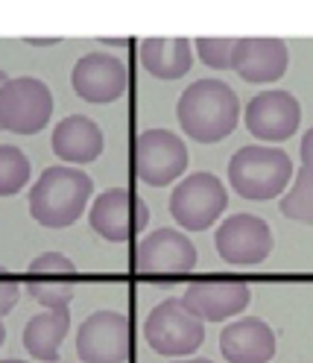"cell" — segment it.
I'll list each match as a JSON object with an SVG mask.
<instances>
[{
    "instance_id": "6da1fadb",
    "label": "cell",
    "mask_w": 313,
    "mask_h": 363,
    "mask_svg": "<svg viewBox=\"0 0 313 363\" xmlns=\"http://www.w3.org/2000/svg\"><path fill=\"white\" fill-rule=\"evenodd\" d=\"M178 126L196 144H217L237 129L240 100L220 79H196L188 85L176 106Z\"/></svg>"
},
{
    "instance_id": "7a4b0ae2",
    "label": "cell",
    "mask_w": 313,
    "mask_h": 363,
    "mask_svg": "<svg viewBox=\"0 0 313 363\" xmlns=\"http://www.w3.org/2000/svg\"><path fill=\"white\" fill-rule=\"evenodd\" d=\"M94 182L79 167H47L30 191V214L44 229H68L91 202Z\"/></svg>"
},
{
    "instance_id": "3957f363",
    "label": "cell",
    "mask_w": 313,
    "mask_h": 363,
    "mask_svg": "<svg viewBox=\"0 0 313 363\" xmlns=\"http://www.w3.org/2000/svg\"><path fill=\"white\" fill-rule=\"evenodd\" d=\"M293 176L296 170L290 155L278 147H266V144L240 147L229 162L232 188L243 199H252V202H266L281 196L290 188Z\"/></svg>"
},
{
    "instance_id": "277c9868",
    "label": "cell",
    "mask_w": 313,
    "mask_h": 363,
    "mask_svg": "<svg viewBox=\"0 0 313 363\" xmlns=\"http://www.w3.org/2000/svg\"><path fill=\"white\" fill-rule=\"evenodd\" d=\"M229 206V191L220 176L208 170H196L188 179H178V185L170 194V217L185 232H205L220 220Z\"/></svg>"
},
{
    "instance_id": "5b68a950",
    "label": "cell",
    "mask_w": 313,
    "mask_h": 363,
    "mask_svg": "<svg viewBox=\"0 0 313 363\" xmlns=\"http://www.w3.org/2000/svg\"><path fill=\"white\" fill-rule=\"evenodd\" d=\"M144 340L155 354L164 357H190L205 340V323L182 305V299L159 302L144 320Z\"/></svg>"
},
{
    "instance_id": "8992f818",
    "label": "cell",
    "mask_w": 313,
    "mask_h": 363,
    "mask_svg": "<svg viewBox=\"0 0 313 363\" xmlns=\"http://www.w3.org/2000/svg\"><path fill=\"white\" fill-rule=\"evenodd\" d=\"M53 94L35 77H15L0 88V129L35 135L50 123Z\"/></svg>"
},
{
    "instance_id": "52a82bcc",
    "label": "cell",
    "mask_w": 313,
    "mask_h": 363,
    "mask_svg": "<svg viewBox=\"0 0 313 363\" xmlns=\"http://www.w3.org/2000/svg\"><path fill=\"white\" fill-rule=\"evenodd\" d=\"M188 167V147L170 129H147L132 147V170L144 185L164 188Z\"/></svg>"
},
{
    "instance_id": "ba28073f",
    "label": "cell",
    "mask_w": 313,
    "mask_h": 363,
    "mask_svg": "<svg viewBox=\"0 0 313 363\" xmlns=\"http://www.w3.org/2000/svg\"><path fill=\"white\" fill-rule=\"evenodd\" d=\"M88 223L91 229L108 240V243H126L138 238L147 223H149V208L147 202L129 188H108L103 191L88 211Z\"/></svg>"
},
{
    "instance_id": "9c48e42d",
    "label": "cell",
    "mask_w": 313,
    "mask_h": 363,
    "mask_svg": "<svg viewBox=\"0 0 313 363\" xmlns=\"http://www.w3.org/2000/svg\"><path fill=\"white\" fill-rule=\"evenodd\" d=\"M196 246L178 229H155L135 243V269L147 279H178L196 267Z\"/></svg>"
},
{
    "instance_id": "30bf717a",
    "label": "cell",
    "mask_w": 313,
    "mask_h": 363,
    "mask_svg": "<svg viewBox=\"0 0 313 363\" xmlns=\"http://www.w3.org/2000/svg\"><path fill=\"white\" fill-rule=\"evenodd\" d=\"M217 255L234 267H255L273 252V229L258 214H232L217 225Z\"/></svg>"
},
{
    "instance_id": "8fae6325",
    "label": "cell",
    "mask_w": 313,
    "mask_h": 363,
    "mask_svg": "<svg viewBox=\"0 0 313 363\" xmlns=\"http://www.w3.org/2000/svg\"><path fill=\"white\" fill-rule=\"evenodd\" d=\"M132 352V328L120 311H94L76 331L82 363H123Z\"/></svg>"
},
{
    "instance_id": "7c38bea8",
    "label": "cell",
    "mask_w": 313,
    "mask_h": 363,
    "mask_svg": "<svg viewBox=\"0 0 313 363\" xmlns=\"http://www.w3.org/2000/svg\"><path fill=\"white\" fill-rule=\"evenodd\" d=\"M252 302V290L240 279H199L182 293V305L203 323H226Z\"/></svg>"
},
{
    "instance_id": "4fadbf2b",
    "label": "cell",
    "mask_w": 313,
    "mask_h": 363,
    "mask_svg": "<svg viewBox=\"0 0 313 363\" xmlns=\"http://www.w3.org/2000/svg\"><path fill=\"white\" fill-rule=\"evenodd\" d=\"M246 129H249L258 141L266 144H278L287 141L302 123V106L299 100L284 88H270L255 94L249 103H246L243 111Z\"/></svg>"
},
{
    "instance_id": "5bb4252c",
    "label": "cell",
    "mask_w": 313,
    "mask_h": 363,
    "mask_svg": "<svg viewBox=\"0 0 313 363\" xmlns=\"http://www.w3.org/2000/svg\"><path fill=\"white\" fill-rule=\"evenodd\" d=\"M76 267L62 252H44L27 267L24 287L38 305H44V311H68L76 296Z\"/></svg>"
},
{
    "instance_id": "9a60e30c",
    "label": "cell",
    "mask_w": 313,
    "mask_h": 363,
    "mask_svg": "<svg viewBox=\"0 0 313 363\" xmlns=\"http://www.w3.org/2000/svg\"><path fill=\"white\" fill-rule=\"evenodd\" d=\"M71 85L76 91V97L94 106H106L123 97V91L129 85V71L118 56L108 53H85L76 59L71 71Z\"/></svg>"
},
{
    "instance_id": "2e32d148",
    "label": "cell",
    "mask_w": 313,
    "mask_h": 363,
    "mask_svg": "<svg viewBox=\"0 0 313 363\" xmlns=\"http://www.w3.org/2000/svg\"><path fill=\"white\" fill-rule=\"evenodd\" d=\"M287 65H290V50L284 38H273V35L237 38L232 71L243 82H252V85L278 82L287 74Z\"/></svg>"
},
{
    "instance_id": "e0dca14e",
    "label": "cell",
    "mask_w": 313,
    "mask_h": 363,
    "mask_svg": "<svg viewBox=\"0 0 313 363\" xmlns=\"http://www.w3.org/2000/svg\"><path fill=\"white\" fill-rule=\"evenodd\" d=\"M275 349V331L258 316L232 320L220 331V352L229 363H270Z\"/></svg>"
},
{
    "instance_id": "ac0fdd59",
    "label": "cell",
    "mask_w": 313,
    "mask_h": 363,
    "mask_svg": "<svg viewBox=\"0 0 313 363\" xmlns=\"http://www.w3.org/2000/svg\"><path fill=\"white\" fill-rule=\"evenodd\" d=\"M53 152L62 158V162L71 164H91L100 158L106 138L103 129L85 115H68L64 121L56 123L53 138H50Z\"/></svg>"
},
{
    "instance_id": "d6986e66",
    "label": "cell",
    "mask_w": 313,
    "mask_h": 363,
    "mask_svg": "<svg viewBox=\"0 0 313 363\" xmlns=\"http://www.w3.org/2000/svg\"><path fill=\"white\" fill-rule=\"evenodd\" d=\"M138 59L144 71L155 79H182L193 65V44L190 38H144L138 44Z\"/></svg>"
},
{
    "instance_id": "ffe728a7",
    "label": "cell",
    "mask_w": 313,
    "mask_h": 363,
    "mask_svg": "<svg viewBox=\"0 0 313 363\" xmlns=\"http://www.w3.org/2000/svg\"><path fill=\"white\" fill-rule=\"evenodd\" d=\"M68 331H71L68 311H41L24 325V349L41 363H53Z\"/></svg>"
},
{
    "instance_id": "44dd1931",
    "label": "cell",
    "mask_w": 313,
    "mask_h": 363,
    "mask_svg": "<svg viewBox=\"0 0 313 363\" xmlns=\"http://www.w3.org/2000/svg\"><path fill=\"white\" fill-rule=\"evenodd\" d=\"M278 208L287 220H296L305 225H313V173L299 167L293 182H290L287 194L281 196Z\"/></svg>"
},
{
    "instance_id": "7402d4cb",
    "label": "cell",
    "mask_w": 313,
    "mask_h": 363,
    "mask_svg": "<svg viewBox=\"0 0 313 363\" xmlns=\"http://www.w3.org/2000/svg\"><path fill=\"white\" fill-rule=\"evenodd\" d=\"M30 176L33 167L24 150L12 144H0V196H15L18 191H24Z\"/></svg>"
},
{
    "instance_id": "603a6c76",
    "label": "cell",
    "mask_w": 313,
    "mask_h": 363,
    "mask_svg": "<svg viewBox=\"0 0 313 363\" xmlns=\"http://www.w3.org/2000/svg\"><path fill=\"white\" fill-rule=\"evenodd\" d=\"M196 56L203 59L208 67H214V71H229L232 67V56H234V48H237V38L232 35H205V38H196Z\"/></svg>"
},
{
    "instance_id": "cb8c5ba5",
    "label": "cell",
    "mask_w": 313,
    "mask_h": 363,
    "mask_svg": "<svg viewBox=\"0 0 313 363\" xmlns=\"http://www.w3.org/2000/svg\"><path fill=\"white\" fill-rule=\"evenodd\" d=\"M21 299V281L6 267H0V316L9 313Z\"/></svg>"
},
{
    "instance_id": "d4e9b609",
    "label": "cell",
    "mask_w": 313,
    "mask_h": 363,
    "mask_svg": "<svg viewBox=\"0 0 313 363\" xmlns=\"http://www.w3.org/2000/svg\"><path fill=\"white\" fill-rule=\"evenodd\" d=\"M299 155H302V167L313 173V126H310V129L305 132V138H302V150H299Z\"/></svg>"
},
{
    "instance_id": "484cf974",
    "label": "cell",
    "mask_w": 313,
    "mask_h": 363,
    "mask_svg": "<svg viewBox=\"0 0 313 363\" xmlns=\"http://www.w3.org/2000/svg\"><path fill=\"white\" fill-rule=\"evenodd\" d=\"M62 38L59 35H38V38H24V44H30V48H56V44H59Z\"/></svg>"
},
{
    "instance_id": "4316f807",
    "label": "cell",
    "mask_w": 313,
    "mask_h": 363,
    "mask_svg": "<svg viewBox=\"0 0 313 363\" xmlns=\"http://www.w3.org/2000/svg\"><path fill=\"white\" fill-rule=\"evenodd\" d=\"M173 363H214L208 357H182V360H173Z\"/></svg>"
},
{
    "instance_id": "83f0119b",
    "label": "cell",
    "mask_w": 313,
    "mask_h": 363,
    "mask_svg": "<svg viewBox=\"0 0 313 363\" xmlns=\"http://www.w3.org/2000/svg\"><path fill=\"white\" fill-rule=\"evenodd\" d=\"M100 41H103V44H126L129 38H100Z\"/></svg>"
},
{
    "instance_id": "f1b7e54d",
    "label": "cell",
    "mask_w": 313,
    "mask_h": 363,
    "mask_svg": "<svg viewBox=\"0 0 313 363\" xmlns=\"http://www.w3.org/2000/svg\"><path fill=\"white\" fill-rule=\"evenodd\" d=\"M4 340H6V325H4V320H0V346H4Z\"/></svg>"
},
{
    "instance_id": "f546056e",
    "label": "cell",
    "mask_w": 313,
    "mask_h": 363,
    "mask_svg": "<svg viewBox=\"0 0 313 363\" xmlns=\"http://www.w3.org/2000/svg\"><path fill=\"white\" fill-rule=\"evenodd\" d=\"M6 82H9V77H6V74H4V71H0V88H4V85H6Z\"/></svg>"
},
{
    "instance_id": "4dcf8cb0",
    "label": "cell",
    "mask_w": 313,
    "mask_h": 363,
    "mask_svg": "<svg viewBox=\"0 0 313 363\" xmlns=\"http://www.w3.org/2000/svg\"><path fill=\"white\" fill-rule=\"evenodd\" d=\"M0 363H27V360H18V357H9V360H0Z\"/></svg>"
}]
</instances>
